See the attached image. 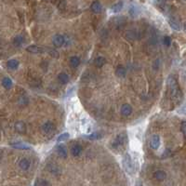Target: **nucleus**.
Here are the masks:
<instances>
[{
    "label": "nucleus",
    "mask_w": 186,
    "mask_h": 186,
    "mask_svg": "<svg viewBox=\"0 0 186 186\" xmlns=\"http://www.w3.org/2000/svg\"><path fill=\"white\" fill-rule=\"evenodd\" d=\"M168 86V90L170 93V98L172 102L178 104L181 102L182 100V92L180 89V86L178 84L177 79L173 77V76H169L167 81Z\"/></svg>",
    "instance_id": "obj_1"
},
{
    "label": "nucleus",
    "mask_w": 186,
    "mask_h": 186,
    "mask_svg": "<svg viewBox=\"0 0 186 186\" xmlns=\"http://www.w3.org/2000/svg\"><path fill=\"white\" fill-rule=\"evenodd\" d=\"M127 135L125 133H121L119 135L116 136V138L112 142V148L114 149L116 151H121L123 150L124 148L126 147V144H127Z\"/></svg>",
    "instance_id": "obj_2"
},
{
    "label": "nucleus",
    "mask_w": 186,
    "mask_h": 186,
    "mask_svg": "<svg viewBox=\"0 0 186 186\" xmlns=\"http://www.w3.org/2000/svg\"><path fill=\"white\" fill-rule=\"evenodd\" d=\"M123 167H124V168H125V170L128 173H129V174H132V173L134 172V165L132 162V159L129 154L125 155L123 157Z\"/></svg>",
    "instance_id": "obj_3"
},
{
    "label": "nucleus",
    "mask_w": 186,
    "mask_h": 186,
    "mask_svg": "<svg viewBox=\"0 0 186 186\" xmlns=\"http://www.w3.org/2000/svg\"><path fill=\"white\" fill-rule=\"evenodd\" d=\"M47 47H42V46H37V45H31L29 47H26V51L30 53H34V54H38V53H44L47 52Z\"/></svg>",
    "instance_id": "obj_4"
},
{
    "label": "nucleus",
    "mask_w": 186,
    "mask_h": 186,
    "mask_svg": "<svg viewBox=\"0 0 186 186\" xmlns=\"http://www.w3.org/2000/svg\"><path fill=\"white\" fill-rule=\"evenodd\" d=\"M52 41H53V45L56 47H63L65 40H64V37L61 35V34H55L52 38Z\"/></svg>",
    "instance_id": "obj_5"
},
{
    "label": "nucleus",
    "mask_w": 186,
    "mask_h": 186,
    "mask_svg": "<svg viewBox=\"0 0 186 186\" xmlns=\"http://www.w3.org/2000/svg\"><path fill=\"white\" fill-rule=\"evenodd\" d=\"M150 146H151L152 149H154V150H156V149L159 148V146H160V137L157 134H154L151 137Z\"/></svg>",
    "instance_id": "obj_6"
},
{
    "label": "nucleus",
    "mask_w": 186,
    "mask_h": 186,
    "mask_svg": "<svg viewBox=\"0 0 186 186\" xmlns=\"http://www.w3.org/2000/svg\"><path fill=\"white\" fill-rule=\"evenodd\" d=\"M10 145L15 148V149H19V150H29L31 149V146L24 143V142H11Z\"/></svg>",
    "instance_id": "obj_7"
},
{
    "label": "nucleus",
    "mask_w": 186,
    "mask_h": 186,
    "mask_svg": "<svg viewBox=\"0 0 186 186\" xmlns=\"http://www.w3.org/2000/svg\"><path fill=\"white\" fill-rule=\"evenodd\" d=\"M42 131L43 133L45 134H49L54 129V124L51 121H48V122H46L45 124H43V126H42Z\"/></svg>",
    "instance_id": "obj_8"
},
{
    "label": "nucleus",
    "mask_w": 186,
    "mask_h": 186,
    "mask_svg": "<svg viewBox=\"0 0 186 186\" xmlns=\"http://www.w3.org/2000/svg\"><path fill=\"white\" fill-rule=\"evenodd\" d=\"M120 112H121V114H122L123 116H128L131 115V113H132V107H131L130 104L125 103V104H123V105L121 106Z\"/></svg>",
    "instance_id": "obj_9"
},
{
    "label": "nucleus",
    "mask_w": 186,
    "mask_h": 186,
    "mask_svg": "<svg viewBox=\"0 0 186 186\" xmlns=\"http://www.w3.org/2000/svg\"><path fill=\"white\" fill-rule=\"evenodd\" d=\"M57 153L58 155L63 157V158H66L68 155V152H67V149L64 144H59L57 145Z\"/></svg>",
    "instance_id": "obj_10"
},
{
    "label": "nucleus",
    "mask_w": 186,
    "mask_h": 186,
    "mask_svg": "<svg viewBox=\"0 0 186 186\" xmlns=\"http://www.w3.org/2000/svg\"><path fill=\"white\" fill-rule=\"evenodd\" d=\"M15 130L18 133H21V134L25 133L26 132V125H25V123L22 122V121H18L15 124Z\"/></svg>",
    "instance_id": "obj_11"
},
{
    "label": "nucleus",
    "mask_w": 186,
    "mask_h": 186,
    "mask_svg": "<svg viewBox=\"0 0 186 186\" xmlns=\"http://www.w3.org/2000/svg\"><path fill=\"white\" fill-rule=\"evenodd\" d=\"M90 8H91V10L94 12V13L98 14V13H100V12L102 11L103 7H102V4L99 2V1H94V2L91 4Z\"/></svg>",
    "instance_id": "obj_12"
},
{
    "label": "nucleus",
    "mask_w": 186,
    "mask_h": 186,
    "mask_svg": "<svg viewBox=\"0 0 186 186\" xmlns=\"http://www.w3.org/2000/svg\"><path fill=\"white\" fill-rule=\"evenodd\" d=\"M19 167L22 170H27L30 168V161L27 158H22L19 162Z\"/></svg>",
    "instance_id": "obj_13"
},
{
    "label": "nucleus",
    "mask_w": 186,
    "mask_h": 186,
    "mask_svg": "<svg viewBox=\"0 0 186 186\" xmlns=\"http://www.w3.org/2000/svg\"><path fill=\"white\" fill-rule=\"evenodd\" d=\"M82 153V147L79 144H76L73 145L71 149V154L73 156H78L80 154Z\"/></svg>",
    "instance_id": "obj_14"
},
{
    "label": "nucleus",
    "mask_w": 186,
    "mask_h": 186,
    "mask_svg": "<svg viewBox=\"0 0 186 186\" xmlns=\"http://www.w3.org/2000/svg\"><path fill=\"white\" fill-rule=\"evenodd\" d=\"M58 79H59V82L60 84H67L69 82V77L68 74L65 73H60L58 74Z\"/></svg>",
    "instance_id": "obj_15"
},
{
    "label": "nucleus",
    "mask_w": 186,
    "mask_h": 186,
    "mask_svg": "<svg viewBox=\"0 0 186 186\" xmlns=\"http://www.w3.org/2000/svg\"><path fill=\"white\" fill-rule=\"evenodd\" d=\"M154 177L157 181H164L167 177V174H166V172L163 171V170H157V171L155 172Z\"/></svg>",
    "instance_id": "obj_16"
},
{
    "label": "nucleus",
    "mask_w": 186,
    "mask_h": 186,
    "mask_svg": "<svg viewBox=\"0 0 186 186\" xmlns=\"http://www.w3.org/2000/svg\"><path fill=\"white\" fill-rule=\"evenodd\" d=\"M106 64V59L104 57H97L94 60V64L97 66V67H103L104 64Z\"/></svg>",
    "instance_id": "obj_17"
},
{
    "label": "nucleus",
    "mask_w": 186,
    "mask_h": 186,
    "mask_svg": "<svg viewBox=\"0 0 186 186\" xmlns=\"http://www.w3.org/2000/svg\"><path fill=\"white\" fill-rule=\"evenodd\" d=\"M24 42V38L21 34H18L13 38V44L15 47H21Z\"/></svg>",
    "instance_id": "obj_18"
},
{
    "label": "nucleus",
    "mask_w": 186,
    "mask_h": 186,
    "mask_svg": "<svg viewBox=\"0 0 186 186\" xmlns=\"http://www.w3.org/2000/svg\"><path fill=\"white\" fill-rule=\"evenodd\" d=\"M168 23H169V25L172 29H174L176 31H180L181 30V25H180V23L174 20V19H169L168 20Z\"/></svg>",
    "instance_id": "obj_19"
},
{
    "label": "nucleus",
    "mask_w": 186,
    "mask_h": 186,
    "mask_svg": "<svg viewBox=\"0 0 186 186\" xmlns=\"http://www.w3.org/2000/svg\"><path fill=\"white\" fill-rule=\"evenodd\" d=\"M7 66L11 70H15L19 67V61L17 60H9L7 63Z\"/></svg>",
    "instance_id": "obj_20"
},
{
    "label": "nucleus",
    "mask_w": 186,
    "mask_h": 186,
    "mask_svg": "<svg viewBox=\"0 0 186 186\" xmlns=\"http://www.w3.org/2000/svg\"><path fill=\"white\" fill-rule=\"evenodd\" d=\"M12 85H13V82H12V80L9 77H4L2 79V86H4L5 89L9 90L12 86Z\"/></svg>",
    "instance_id": "obj_21"
},
{
    "label": "nucleus",
    "mask_w": 186,
    "mask_h": 186,
    "mask_svg": "<svg viewBox=\"0 0 186 186\" xmlns=\"http://www.w3.org/2000/svg\"><path fill=\"white\" fill-rule=\"evenodd\" d=\"M70 64L72 67L73 68H77L79 64H80V59L77 56H73L70 59Z\"/></svg>",
    "instance_id": "obj_22"
},
{
    "label": "nucleus",
    "mask_w": 186,
    "mask_h": 186,
    "mask_svg": "<svg viewBox=\"0 0 186 186\" xmlns=\"http://www.w3.org/2000/svg\"><path fill=\"white\" fill-rule=\"evenodd\" d=\"M116 76L118 77H124L126 76L127 71H126V69L124 68L123 66H118L116 71Z\"/></svg>",
    "instance_id": "obj_23"
},
{
    "label": "nucleus",
    "mask_w": 186,
    "mask_h": 186,
    "mask_svg": "<svg viewBox=\"0 0 186 186\" xmlns=\"http://www.w3.org/2000/svg\"><path fill=\"white\" fill-rule=\"evenodd\" d=\"M47 53H48L51 57L56 58V59H58L59 56H60L59 52L56 51V49H53V48H51V47H47Z\"/></svg>",
    "instance_id": "obj_24"
},
{
    "label": "nucleus",
    "mask_w": 186,
    "mask_h": 186,
    "mask_svg": "<svg viewBox=\"0 0 186 186\" xmlns=\"http://www.w3.org/2000/svg\"><path fill=\"white\" fill-rule=\"evenodd\" d=\"M123 8V2L122 1H119L117 2L116 4H115L113 6V8H112V10H113L114 12H116V13H117V12H119Z\"/></svg>",
    "instance_id": "obj_25"
},
{
    "label": "nucleus",
    "mask_w": 186,
    "mask_h": 186,
    "mask_svg": "<svg viewBox=\"0 0 186 186\" xmlns=\"http://www.w3.org/2000/svg\"><path fill=\"white\" fill-rule=\"evenodd\" d=\"M103 137V135L101 133H99V132H94L90 135H89L88 137L86 138H89L90 140H98V139H100Z\"/></svg>",
    "instance_id": "obj_26"
},
{
    "label": "nucleus",
    "mask_w": 186,
    "mask_h": 186,
    "mask_svg": "<svg viewBox=\"0 0 186 186\" xmlns=\"http://www.w3.org/2000/svg\"><path fill=\"white\" fill-rule=\"evenodd\" d=\"M69 137H70V135L68 134V133H63V134H60L59 137H58V139H57V141L58 142H64V141H66L67 139H69Z\"/></svg>",
    "instance_id": "obj_27"
},
{
    "label": "nucleus",
    "mask_w": 186,
    "mask_h": 186,
    "mask_svg": "<svg viewBox=\"0 0 186 186\" xmlns=\"http://www.w3.org/2000/svg\"><path fill=\"white\" fill-rule=\"evenodd\" d=\"M164 44H165L167 47H169V46L171 45V38H170L169 36L166 35V36L164 37Z\"/></svg>",
    "instance_id": "obj_28"
},
{
    "label": "nucleus",
    "mask_w": 186,
    "mask_h": 186,
    "mask_svg": "<svg viewBox=\"0 0 186 186\" xmlns=\"http://www.w3.org/2000/svg\"><path fill=\"white\" fill-rule=\"evenodd\" d=\"M181 131H182V133H183V135H184V137L186 138V121H183V122L181 123Z\"/></svg>",
    "instance_id": "obj_29"
},
{
    "label": "nucleus",
    "mask_w": 186,
    "mask_h": 186,
    "mask_svg": "<svg viewBox=\"0 0 186 186\" xmlns=\"http://www.w3.org/2000/svg\"><path fill=\"white\" fill-rule=\"evenodd\" d=\"M135 186H142V182L140 181H138L137 182L135 183Z\"/></svg>",
    "instance_id": "obj_30"
},
{
    "label": "nucleus",
    "mask_w": 186,
    "mask_h": 186,
    "mask_svg": "<svg viewBox=\"0 0 186 186\" xmlns=\"http://www.w3.org/2000/svg\"><path fill=\"white\" fill-rule=\"evenodd\" d=\"M184 29H185V30H186V22H185V23H184Z\"/></svg>",
    "instance_id": "obj_31"
},
{
    "label": "nucleus",
    "mask_w": 186,
    "mask_h": 186,
    "mask_svg": "<svg viewBox=\"0 0 186 186\" xmlns=\"http://www.w3.org/2000/svg\"><path fill=\"white\" fill-rule=\"evenodd\" d=\"M45 1H51V0H45Z\"/></svg>",
    "instance_id": "obj_32"
}]
</instances>
